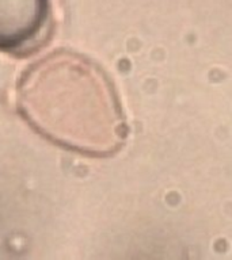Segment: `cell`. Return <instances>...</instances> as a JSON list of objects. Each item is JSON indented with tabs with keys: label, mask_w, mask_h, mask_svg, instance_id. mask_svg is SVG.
<instances>
[{
	"label": "cell",
	"mask_w": 232,
	"mask_h": 260,
	"mask_svg": "<svg viewBox=\"0 0 232 260\" xmlns=\"http://www.w3.org/2000/svg\"><path fill=\"white\" fill-rule=\"evenodd\" d=\"M52 0H0V52L27 57L53 34Z\"/></svg>",
	"instance_id": "cell-2"
},
{
	"label": "cell",
	"mask_w": 232,
	"mask_h": 260,
	"mask_svg": "<svg viewBox=\"0 0 232 260\" xmlns=\"http://www.w3.org/2000/svg\"><path fill=\"white\" fill-rule=\"evenodd\" d=\"M24 121L48 141L90 157L114 153L126 127L109 76L89 57L59 49L24 69L16 87Z\"/></svg>",
	"instance_id": "cell-1"
}]
</instances>
